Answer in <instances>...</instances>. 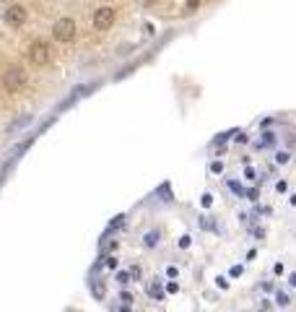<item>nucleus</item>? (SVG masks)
<instances>
[{
    "label": "nucleus",
    "instance_id": "obj_1",
    "mask_svg": "<svg viewBox=\"0 0 296 312\" xmlns=\"http://www.w3.org/2000/svg\"><path fill=\"white\" fill-rule=\"evenodd\" d=\"M26 60H29L34 68L50 65V60H52V44L47 42V39H34V42L26 47Z\"/></svg>",
    "mask_w": 296,
    "mask_h": 312
},
{
    "label": "nucleus",
    "instance_id": "obj_2",
    "mask_svg": "<svg viewBox=\"0 0 296 312\" xmlns=\"http://www.w3.org/2000/svg\"><path fill=\"white\" fill-rule=\"evenodd\" d=\"M26 84H29V73H26L24 65H8V68H6V73H3V89H6L8 94L24 91Z\"/></svg>",
    "mask_w": 296,
    "mask_h": 312
},
{
    "label": "nucleus",
    "instance_id": "obj_3",
    "mask_svg": "<svg viewBox=\"0 0 296 312\" xmlns=\"http://www.w3.org/2000/svg\"><path fill=\"white\" fill-rule=\"evenodd\" d=\"M75 37H78V24H75V19H70V16H62V19H57L52 24V39L55 42L70 44Z\"/></svg>",
    "mask_w": 296,
    "mask_h": 312
},
{
    "label": "nucleus",
    "instance_id": "obj_4",
    "mask_svg": "<svg viewBox=\"0 0 296 312\" xmlns=\"http://www.w3.org/2000/svg\"><path fill=\"white\" fill-rule=\"evenodd\" d=\"M115 21H117V11H115V6H99L96 11H93V19H91V24H93V29H96V31L112 29Z\"/></svg>",
    "mask_w": 296,
    "mask_h": 312
},
{
    "label": "nucleus",
    "instance_id": "obj_5",
    "mask_svg": "<svg viewBox=\"0 0 296 312\" xmlns=\"http://www.w3.org/2000/svg\"><path fill=\"white\" fill-rule=\"evenodd\" d=\"M26 19H29V11H26L21 3H13V6H8V8L3 11V21H6L11 29H21V26L26 24Z\"/></svg>",
    "mask_w": 296,
    "mask_h": 312
},
{
    "label": "nucleus",
    "instance_id": "obj_6",
    "mask_svg": "<svg viewBox=\"0 0 296 312\" xmlns=\"http://www.w3.org/2000/svg\"><path fill=\"white\" fill-rule=\"evenodd\" d=\"M146 291H148V296H151V299H156V302H161V299H164V289H161V281H151Z\"/></svg>",
    "mask_w": 296,
    "mask_h": 312
},
{
    "label": "nucleus",
    "instance_id": "obj_7",
    "mask_svg": "<svg viewBox=\"0 0 296 312\" xmlns=\"http://www.w3.org/2000/svg\"><path fill=\"white\" fill-rule=\"evenodd\" d=\"M159 242H161V234H159V231H146V237H143V245H146L148 250L159 247Z\"/></svg>",
    "mask_w": 296,
    "mask_h": 312
},
{
    "label": "nucleus",
    "instance_id": "obj_8",
    "mask_svg": "<svg viewBox=\"0 0 296 312\" xmlns=\"http://www.w3.org/2000/svg\"><path fill=\"white\" fill-rule=\"evenodd\" d=\"M91 294L96 296V299H104V296H107V289H104V284H102L99 278H96V281H93V284H91Z\"/></svg>",
    "mask_w": 296,
    "mask_h": 312
},
{
    "label": "nucleus",
    "instance_id": "obj_9",
    "mask_svg": "<svg viewBox=\"0 0 296 312\" xmlns=\"http://www.w3.org/2000/svg\"><path fill=\"white\" fill-rule=\"evenodd\" d=\"M275 304H278V307H288V304H291V296H288L286 291H278V294H275Z\"/></svg>",
    "mask_w": 296,
    "mask_h": 312
},
{
    "label": "nucleus",
    "instance_id": "obj_10",
    "mask_svg": "<svg viewBox=\"0 0 296 312\" xmlns=\"http://www.w3.org/2000/svg\"><path fill=\"white\" fill-rule=\"evenodd\" d=\"M229 190H231L234 195H239V198L244 195V187H242L239 182H234V180H229Z\"/></svg>",
    "mask_w": 296,
    "mask_h": 312
},
{
    "label": "nucleus",
    "instance_id": "obj_11",
    "mask_svg": "<svg viewBox=\"0 0 296 312\" xmlns=\"http://www.w3.org/2000/svg\"><path fill=\"white\" fill-rule=\"evenodd\" d=\"M288 159H291L288 151H278V153H275V162H278V164H286Z\"/></svg>",
    "mask_w": 296,
    "mask_h": 312
},
{
    "label": "nucleus",
    "instance_id": "obj_12",
    "mask_svg": "<svg viewBox=\"0 0 296 312\" xmlns=\"http://www.w3.org/2000/svg\"><path fill=\"white\" fill-rule=\"evenodd\" d=\"M200 203H203V208H211V206H213V195H211V193H206V195L200 198Z\"/></svg>",
    "mask_w": 296,
    "mask_h": 312
},
{
    "label": "nucleus",
    "instance_id": "obj_13",
    "mask_svg": "<svg viewBox=\"0 0 296 312\" xmlns=\"http://www.w3.org/2000/svg\"><path fill=\"white\" fill-rule=\"evenodd\" d=\"M29 120H31V117H24V120H19V122H13V125H11V128H8V130H11V133H16V130H19V128H24V125H26Z\"/></svg>",
    "mask_w": 296,
    "mask_h": 312
},
{
    "label": "nucleus",
    "instance_id": "obj_14",
    "mask_svg": "<svg viewBox=\"0 0 296 312\" xmlns=\"http://www.w3.org/2000/svg\"><path fill=\"white\" fill-rule=\"evenodd\" d=\"M211 172H213V175H221V172H224V164H221V162H213V164H211Z\"/></svg>",
    "mask_w": 296,
    "mask_h": 312
},
{
    "label": "nucleus",
    "instance_id": "obj_15",
    "mask_svg": "<svg viewBox=\"0 0 296 312\" xmlns=\"http://www.w3.org/2000/svg\"><path fill=\"white\" fill-rule=\"evenodd\" d=\"M229 276H231V278H237V276H242V265H231V271H229Z\"/></svg>",
    "mask_w": 296,
    "mask_h": 312
},
{
    "label": "nucleus",
    "instance_id": "obj_16",
    "mask_svg": "<svg viewBox=\"0 0 296 312\" xmlns=\"http://www.w3.org/2000/svg\"><path fill=\"white\" fill-rule=\"evenodd\" d=\"M200 224H203V229H216L213 221H211V216H203V221H200Z\"/></svg>",
    "mask_w": 296,
    "mask_h": 312
},
{
    "label": "nucleus",
    "instance_id": "obj_17",
    "mask_svg": "<svg viewBox=\"0 0 296 312\" xmlns=\"http://www.w3.org/2000/svg\"><path fill=\"white\" fill-rule=\"evenodd\" d=\"M117 281H120V284H130V273H117Z\"/></svg>",
    "mask_w": 296,
    "mask_h": 312
},
{
    "label": "nucleus",
    "instance_id": "obj_18",
    "mask_svg": "<svg viewBox=\"0 0 296 312\" xmlns=\"http://www.w3.org/2000/svg\"><path fill=\"white\" fill-rule=\"evenodd\" d=\"M166 291H169V294H177V291H179V286L174 284V281H169V284H166Z\"/></svg>",
    "mask_w": 296,
    "mask_h": 312
},
{
    "label": "nucleus",
    "instance_id": "obj_19",
    "mask_svg": "<svg viewBox=\"0 0 296 312\" xmlns=\"http://www.w3.org/2000/svg\"><path fill=\"white\" fill-rule=\"evenodd\" d=\"M200 3H203V0H187V11H195Z\"/></svg>",
    "mask_w": 296,
    "mask_h": 312
},
{
    "label": "nucleus",
    "instance_id": "obj_20",
    "mask_svg": "<svg viewBox=\"0 0 296 312\" xmlns=\"http://www.w3.org/2000/svg\"><path fill=\"white\" fill-rule=\"evenodd\" d=\"M120 299H122L125 304H130V302H133V296H130L128 291H122V294H120Z\"/></svg>",
    "mask_w": 296,
    "mask_h": 312
},
{
    "label": "nucleus",
    "instance_id": "obj_21",
    "mask_svg": "<svg viewBox=\"0 0 296 312\" xmlns=\"http://www.w3.org/2000/svg\"><path fill=\"white\" fill-rule=\"evenodd\" d=\"M286 187H288V185H286L283 180H280V182H275V190H278V193H286Z\"/></svg>",
    "mask_w": 296,
    "mask_h": 312
},
{
    "label": "nucleus",
    "instance_id": "obj_22",
    "mask_svg": "<svg viewBox=\"0 0 296 312\" xmlns=\"http://www.w3.org/2000/svg\"><path fill=\"white\" fill-rule=\"evenodd\" d=\"M166 276L169 278H177V268H174V265H169V268H166Z\"/></svg>",
    "mask_w": 296,
    "mask_h": 312
},
{
    "label": "nucleus",
    "instance_id": "obj_23",
    "mask_svg": "<svg viewBox=\"0 0 296 312\" xmlns=\"http://www.w3.org/2000/svg\"><path fill=\"white\" fill-rule=\"evenodd\" d=\"M107 265H109V268H117V258H115V255L107 258Z\"/></svg>",
    "mask_w": 296,
    "mask_h": 312
},
{
    "label": "nucleus",
    "instance_id": "obj_24",
    "mask_svg": "<svg viewBox=\"0 0 296 312\" xmlns=\"http://www.w3.org/2000/svg\"><path fill=\"white\" fill-rule=\"evenodd\" d=\"M140 276V268H138V265H133V268H130V278H138Z\"/></svg>",
    "mask_w": 296,
    "mask_h": 312
},
{
    "label": "nucleus",
    "instance_id": "obj_25",
    "mask_svg": "<svg viewBox=\"0 0 296 312\" xmlns=\"http://www.w3.org/2000/svg\"><path fill=\"white\" fill-rule=\"evenodd\" d=\"M179 247H190V237H187V234H184V237L179 240Z\"/></svg>",
    "mask_w": 296,
    "mask_h": 312
},
{
    "label": "nucleus",
    "instance_id": "obj_26",
    "mask_svg": "<svg viewBox=\"0 0 296 312\" xmlns=\"http://www.w3.org/2000/svg\"><path fill=\"white\" fill-rule=\"evenodd\" d=\"M288 284H291V286H296V273H291V276H288Z\"/></svg>",
    "mask_w": 296,
    "mask_h": 312
},
{
    "label": "nucleus",
    "instance_id": "obj_27",
    "mask_svg": "<svg viewBox=\"0 0 296 312\" xmlns=\"http://www.w3.org/2000/svg\"><path fill=\"white\" fill-rule=\"evenodd\" d=\"M291 206H296V195H291Z\"/></svg>",
    "mask_w": 296,
    "mask_h": 312
}]
</instances>
